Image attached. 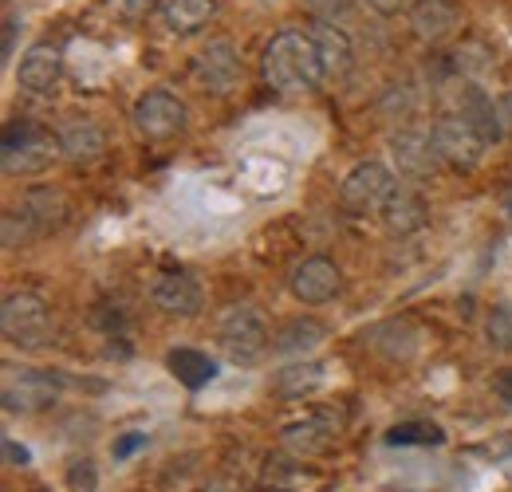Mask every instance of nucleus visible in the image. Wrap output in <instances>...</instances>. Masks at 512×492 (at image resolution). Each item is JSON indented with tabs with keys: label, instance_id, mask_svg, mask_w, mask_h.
<instances>
[{
	"label": "nucleus",
	"instance_id": "1",
	"mask_svg": "<svg viewBox=\"0 0 512 492\" xmlns=\"http://www.w3.org/2000/svg\"><path fill=\"white\" fill-rule=\"evenodd\" d=\"M264 79L272 91L280 95H304L316 91L323 79L320 52L312 44L308 32H280L268 48H264Z\"/></svg>",
	"mask_w": 512,
	"mask_h": 492
},
{
	"label": "nucleus",
	"instance_id": "22",
	"mask_svg": "<svg viewBox=\"0 0 512 492\" xmlns=\"http://www.w3.org/2000/svg\"><path fill=\"white\" fill-rule=\"evenodd\" d=\"M24 213L32 217V225H36V233H52V229H60L67 221V201L60 189H48V185H40V189H32L28 193V201H24Z\"/></svg>",
	"mask_w": 512,
	"mask_h": 492
},
{
	"label": "nucleus",
	"instance_id": "37",
	"mask_svg": "<svg viewBox=\"0 0 512 492\" xmlns=\"http://www.w3.org/2000/svg\"><path fill=\"white\" fill-rule=\"evenodd\" d=\"M505 441H509V445H501V449H489V453H493V457H509V453H512V437H505Z\"/></svg>",
	"mask_w": 512,
	"mask_h": 492
},
{
	"label": "nucleus",
	"instance_id": "15",
	"mask_svg": "<svg viewBox=\"0 0 512 492\" xmlns=\"http://www.w3.org/2000/svg\"><path fill=\"white\" fill-rule=\"evenodd\" d=\"M457 115L473 126V130H477L485 142H501V138H509V134H505V123H501V111L493 107V99H489V95H485L477 83H465V87H461Z\"/></svg>",
	"mask_w": 512,
	"mask_h": 492
},
{
	"label": "nucleus",
	"instance_id": "14",
	"mask_svg": "<svg viewBox=\"0 0 512 492\" xmlns=\"http://www.w3.org/2000/svg\"><path fill=\"white\" fill-rule=\"evenodd\" d=\"M304 32L312 36V44L320 52L323 75L327 79H347L351 75V63H355V48H351L347 32H339L335 20H312Z\"/></svg>",
	"mask_w": 512,
	"mask_h": 492
},
{
	"label": "nucleus",
	"instance_id": "20",
	"mask_svg": "<svg viewBox=\"0 0 512 492\" xmlns=\"http://www.w3.org/2000/svg\"><path fill=\"white\" fill-rule=\"evenodd\" d=\"M60 150L67 162H95L107 150V134L95 123H67L60 130Z\"/></svg>",
	"mask_w": 512,
	"mask_h": 492
},
{
	"label": "nucleus",
	"instance_id": "9",
	"mask_svg": "<svg viewBox=\"0 0 512 492\" xmlns=\"http://www.w3.org/2000/svg\"><path fill=\"white\" fill-rule=\"evenodd\" d=\"M390 154L398 162V170L406 178H434L438 166H442V154H438V142L434 134H422V130H398L390 138Z\"/></svg>",
	"mask_w": 512,
	"mask_h": 492
},
{
	"label": "nucleus",
	"instance_id": "11",
	"mask_svg": "<svg viewBox=\"0 0 512 492\" xmlns=\"http://www.w3.org/2000/svg\"><path fill=\"white\" fill-rule=\"evenodd\" d=\"M193 79H197L205 91H213V95L233 91L237 79H241V56H237V48L225 44V40H217V44H209L205 52H197V60H193Z\"/></svg>",
	"mask_w": 512,
	"mask_h": 492
},
{
	"label": "nucleus",
	"instance_id": "7",
	"mask_svg": "<svg viewBox=\"0 0 512 492\" xmlns=\"http://www.w3.org/2000/svg\"><path fill=\"white\" fill-rule=\"evenodd\" d=\"M134 126H138L142 138L166 142V138L186 130V103L178 95H170V91H146L134 103Z\"/></svg>",
	"mask_w": 512,
	"mask_h": 492
},
{
	"label": "nucleus",
	"instance_id": "38",
	"mask_svg": "<svg viewBox=\"0 0 512 492\" xmlns=\"http://www.w3.org/2000/svg\"><path fill=\"white\" fill-rule=\"evenodd\" d=\"M505 213H509V217H512V189H509V193H505Z\"/></svg>",
	"mask_w": 512,
	"mask_h": 492
},
{
	"label": "nucleus",
	"instance_id": "12",
	"mask_svg": "<svg viewBox=\"0 0 512 492\" xmlns=\"http://www.w3.org/2000/svg\"><path fill=\"white\" fill-rule=\"evenodd\" d=\"M150 300L166 315L190 319V315L201 311V284L193 280L190 272H158L154 284H150Z\"/></svg>",
	"mask_w": 512,
	"mask_h": 492
},
{
	"label": "nucleus",
	"instance_id": "28",
	"mask_svg": "<svg viewBox=\"0 0 512 492\" xmlns=\"http://www.w3.org/2000/svg\"><path fill=\"white\" fill-rule=\"evenodd\" d=\"M4 248L12 252L16 245H24V241H32V233H36V225H32V217L20 209V213H4Z\"/></svg>",
	"mask_w": 512,
	"mask_h": 492
},
{
	"label": "nucleus",
	"instance_id": "18",
	"mask_svg": "<svg viewBox=\"0 0 512 492\" xmlns=\"http://www.w3.org/2000/svg\"><path fill=\"white\" fill-rule=\"evenodd\" d=\"M426 221H430L426 201H422L418 193H410V189H394V197L386 201V209H383L386 229L398 233V237H410V233H418Z\"/></svg>",
	"mask_w": 512,
	"mask_h": 492
},
{
	"label": "nucleus",
	"instance_id": "16",
	"mask_svg": "<svg viewBox=\"0 0 512 492\" xmlns=\"http://www.w3.org/2000/svg\"><path fill=\"white\" fill-rule=\"evenodd\" d=\"M461 24V12L449 4V0H418L410 8V28L418 32V40L426 44H442L457 32Z\"/></svg>",
	"mask_w": 512,
	"mask_h": 492
},
{
	"label": "nucleus",
	"instance_id": "2",
	"mask_svg": "<svg viewBox=\"0 0 512 492\" xmlns=\"http://www.w3.org/2000/svg\"><path fill=\"white\" fill-rule=\"evenodd\" d=\"M64 154L60 150V138H52L48 130H40L36 123H16L4 126V146H0V166L4 174H40L52 166V158Z\"/></svg>",
	"mask_w": 512,
	"mask_h": 492
},
{
	"label": "nucleus",
	"instance_id": "6",
	"mask_svg": "<svg viewBox=\"0 0 512 492\" xmlns=\"http://www.w3.org/2000/svg\"><path fill=\"white\" fill-rule=\"evenodd\" d=\"M394 174L379 166V162H363V166H355L343 185H339V201H343V209L347 213H359V217H367V213H383L386 201L394 197Z\"/></svg>",
	"mask_w": 512,
	"mask_h": 492
},
{
	"label": "nucleus",
	"instance_id": "26",
	"mask_svg": "<svg viewBox=\"0 0 512 492\" xmlns=\"http://www.w3.org/2000/svg\"><path fill=\"white\" fill-rule=\"evenodd\" d=\"M320 382H323L320 363H296V367H288L276 374V394H284V398H300V394H312Z\"/></svg>",
	"mask_w": 512,
	"mask_h": 492
},
{
	"label": "nucleus",
	"instance_id": "19",
	"mask_svg": "<svg viewBox=\"0 0 512 492\" xmlns=\"http://www.w3.org/2000/svg\"><path fill=\"white\" fill-rule=\"evenodd\" d=\"M166 367H170V374H174L186 390H205V386L217 378V359H209V355L197 351V347H178V351H170V355H166Z\"/></svg>",
	"mask_w": 512,
	"mask_h": 492
},
{
	"label": "nucleus",
	"instance_id": "8",
	"mask_svg": "<svg viewBox=\"0 0 512 492\" xmlns=\"http://www.w3.org/2000/svg\"><path fill=\"white\" fill-rule=\"evenodd\" d=\"M434 134V142H438V154H442V162H449L453 170H477L481 166V154H485V138L473 130V126L465 123L461 115H446V119H438V126L430 130Z\"/></svg>",
	"mask_w": 512,
	"mask_h": 492
},
{
	"label": "nucleus",
	"instance_id": "27",
	"mask_svg": "<svg viewBox=\"0 0 512 492\" xmlns=\"http://www.w3.org/2000/svg\"><path fill=\"white\" fill-rule=\"evenodd\" d=\"M485 335L497 351H509L512 355V304H497L485 319Z\"/></svg>",
	"mask_w": 512,
	"mask_h": 492
},
{
	"label": "nucleus",
	"instance_id": "30",
	"mask_svg": "<svg viewBox=\"0 0 512 492\" xmlns=\"http://www.w3.org/2000/svg\"><path fill=\"white\" fill-rule=\"evenodd\" d=\"M142 449H146V433L130 430V433H123L115 445H111V457H115V461H127V457L142 453Z\"/></svg>",
	"mask_w": 512,
	"mask_h": 492
},
{
	"label": "nucleus",
	"instance_id": "3",
	"mask_svg": "<svg viewBox=\"0 0 512 492\" xmlns=\"http://www.w3.org/2000/svg\"><path fill=\"white\" fill-rule=\"evenodd\" d=\"M0 331L16 347H44L52 339V308L32 292H16L0 308Z\"/></svg>",
	"mask_w": 512,
	"mask_h": 492
},
{
	"label": "nucleus",
	"instance_id": "33",
	"mask_svg": "<svg viewBox=\"0 0 512 492\" xmlns=\"http://www.w3.org/2000/svg\"><path fill=\"white\" fill-rule=\"evenodd\" d=\"M4 457H8V465H28V461H32L28 449H24L16 437H8V433H4Z\"/></svg>",
	"mask_w": 512,
	"mask_h": 492
},
{
	"label": "nucleus",
	"instance_id": "36",
	"mask_svg": "<svg viewBox=\"0 0 512 492\" xmlns=\"http://www.w3.org/2000/svg\"><path fill=\"white\" fill-rule=\"evenodd\" d=\"M367 4H371L379 16H394V12L402 8V0H367Z\"/></svg>",
	"mask_w": 512,
	"mask_h": 492
},
{
	"label": "nucleus",
	"instance_id": "17",
	"mask_svg": "<svg viewBox=\"0 0 512 492\" xmlns=\"http://www.w3.org/2000/svg\"><path fill=\"white\" fill-rule=\"evenodd\" d=\"M217 12H221V0H162V20L174 36L201 32Z\"/></svg>",
	"mask_w": 512,
	"mask_h": 492
},
{
	"label": "nucleus",
	"instance_id": "24",
	"mask_svg": "<svg viewBox=\"0 0 512 492\" xmlns=\"http://www.w3.org/2000/svg\"><path fill=\"white\" fill-rule=\"evenodd\" d=\"M386 445L390 449H414V445H446V430L438 422H402V426H390L386 430Z\"/></svg>",
	"mask_w": 512,
	"mask_h": 492
},
{
	"label": "nucleus",
	"instance_id": "10",
	"mask_svg": "<svg viewBox=\"0 0 512 492\" xmlns=\"http://www.w3.org/2000/svg\"><path fill=\"white\" fill-rule=\"evenodd\" d=\"M288 284H292V296H296L300 304L320 308V304L339 296L343 276H339V268H335L327 256H308L304 264H296V272H292Z\"/></svg>",
	"mask_w": 512,
	"mask_h": 492
},
{
	"label": "nucleus",
	"instance_id": "29",
	"mask_svg": "<svg viewBox=\"0 0 512 492\" xmlns=\"http://www.w3.org/2000/svg\"><path fill=\"white\" fill-rule=\"evenodd\" d=\"M95 485H99L95 461H75V465L67 469V489L71 492H95Z\"/></svg>",
	"mask_w": 512,
	"mask_h": 492
},
{
	"label": "nucleus",
	"instance_id": "4",
	"mask_svg": "<svg viewBox=\"0 0 512 492\" xmlns=\"http://www.w3.org/2000/svg\"><path fill=\"white\" fill-rule=\"evenodd\" d=\"M56 394H60V374H52V370H4L0 402L8 414H40V410L56 406Z\"/></svg>",
	"mask_w": 512,
	"mask_h": 492
},
{
	"label": "nucleus",
	"instance_id": "31",
	"mask_svg": "<svg viewBox=\"0 0 512 492\" xmlns=\"http://www.w3.org/2000/svg\"><path fill=\"white\" fill-rule=\"evenodd\" d=\"M304 8H308L316 20H339V16L351 8V0H304Z\"/></svg>",
	"mask_w": 512,
	"mask_h": 492
},
{
	"label": "nucleus",
	"instance_id": "13",
	"mask_svg": "<svg viewBox=\"0 0 512 492\" xmlns=\"http://www.w3.org/2000/svg\"><path fill=\"white\" fill-rule=\"evenodd\" d=\"M60 75H64V56H60V48H52V44H32V48L20 56V63H16V79H20V87L32 91V95L56 91Z\"/></svg>",
	"mask_w": 512,
	"mask_h": 492
},
{
	"label": "nucleus",
	"instance_id": "34",
	"mask_svg": "<svg viewBox=\"0 0 512 492\" xmlns=\"http://www.w3.org/2000/svg\"><path fill=\"white\" fill-rule=\"evenodd\" d=\"M493 390L501 394V402H509V406H512V367H509V370H501V374L493 378Z\"/></svg>",
	"mask_w": 512,
	"mask_h": 492
},
{
	"label": "nucleus",
	"instance_id": "23",
	"mask_svg": "<svg viewBox=\"0 0 512 492\" xmlns=\"http://www.w3.org/2000/svg\"><path fill=\"white\" fill-rule=\"evenodd\" d=\"M280 441H284V449L288 453H300V457H320L327 453V445H331V430L323 426V422H296V426H284L280 433Z\"/></svg>",
	"mask_w": 512,
	"mask_h": 492
},
{
	"label": "nucleus",
	"instance_id": "32",
	"mask_svg": "<svg viewBox=\"0 0 512 492\" xmlns=\"http://www.w3.org/2000/svg\"><path fill=\"white\" fill-rule=\"evenodd\" d=\"M16 32H20V20H16V12H8L4 16V52H0L4 63L12 60V52H16Z\"/></svg>",
	"mask_w": 512,
	"mask_h": 492
},
{
	"label": "nucleus",
	"instance_id": "5",
	"mask_svg": "<svg viewBox=\"0 0 512 492\" xmlns=\"http://www.w3.org/2000/svg\"><path fill=\"white\" fill-rule=\"evenodd\" d=\"M221 347L233 363L241 367H253L256 359L268 351V327H264V315L256 308H229L221 315Z\"/></svg>",
	"mask_w": 512,
	"mask_h": 492
},
{
	"label": "nucleus",
	"instance_id": "21",
	"mask_svg": "<svg viewBox=\"0 0 512 492\" xmlns=\"http://www.w3.org/2000/svg\"><path fill=\"white\" fill-rule=\"evenodd\" d=\"M371 347L386 355V359H414V351H418V331L406 323V319H390V323H379L375 331H371Z\"/></svg>",
	"mask_w": 512,
	"mask_h": 492
},
{
	"label": "nucleus",
	"instance_id": "25",
	"mask_svg": "<svg viewBox=\"0 0 512 492\" xmlns=\"http://www.w3.org/2000/svg\"><path fill=\"white\" fill-rule=\"evenodd\" d=\"M323 339V327L316 319H292L284 331L272 335V351L276 355H296V351H308Z\"/></svg>",
	"mask_w": 512,
	"mask_h": 492
},
{
	"label": "nucleus",
	"instance_id": "35",
	"mask_svg": "<svg viewBox=\"0 0 512 492\" xmlns=\"http://www.w3.org/2000/svg\"><path fill=\"white\" fill-rule=\"evenodd\" d=\"M497 111H501V123H505V134H512V91H505L497 99Z\"/></svg>",
	"mask_w": 512,
	"mask_h": 492
}]
</instances>
